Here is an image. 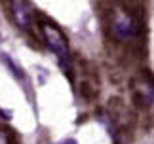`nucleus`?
I'll return each mask as SVG.
<instances>
[{"label":"nucleus","mask_w":154,"mask_h":144,"mask_svg":"<svg viewBox=\"0 0 154 144\" xmlns=\"http://www.w3.org/2000/svg\"><path fill=\"white\" fill-rule=\"evenodd\" d=\"M59 144H76L74 139H67V140H63V142H59Z\"/></svg>","instance_id":"obj_6"},{"label":"nucleus","mask_w":154,"mask_h":144,"mask_svg":"<svg viewBox=\"0 0 154 144\" xmlns=\"http://www.w3.org/2000/svg\"><path fill=\"white\" fill-rule=\"evenodd\" d=\"M6 6H8L10 15L14 19V23L17 25V28L29 31L32 27L34 14H32V6L29 2H25V0H14V2H8Z\"/></svg>","instance_id":"obj_2"},{"label":"nucleus","mask_w":154,"mask_h":144,"mask_svg":"<svg viewBox=\"0 0 154 144\" xmlns=\"http://www.w3.org/2000/svg\"><path fill=\"white\" fill-rule=\"evenodd\" d=\"M112 32H114L116 38L120 40H129L137 34V27H135L133 19L128 14H116L114 21H112Z\"/></svg>","instance_id":"obj_3"},{"label":"nucleus","mask_w":154,"mask_h":144,"mask_svg":"<svg viewBox=\"0 0 154 144\" xmlns=\"http://www.w3.org/2000/svg\"><path fill=\"white\" fill-rule=\"evenodd\" d=\"M36 21H38V27H40V32H42L44 40H46V46L55 53L59 57L61 64L65 63L69 68V61H70V53H69V44H67V38L63 36V32L59 31V27L55 25L53 21L46 19L42 14H36Z\"/></svg>","instance_id":"obj_1"},{"label":"nucleus","mask_w":154,"mask_h":144,"mask_svg":"<svg viewBox=\"0 0 154 144\" xmlns=\"http://www.w3.org/2000/svg\"><path fill=\"white\" fill-rule=\"evenodd\" d=\"M2 57H4V63L8 64L11 70H14V76H15V78H19V80H25V74H23V70H21V68H17V67H15V63L11 61L8 55H2Z\"/></svg>","instance_id":"obj_4"},{"label":"nucleus","mask_w":154,"mask_h":144,"mask_svg":"<svg viewBox=\"0 0 154 144\" xmlns=\"http://www.w3.org/2000/svg\"><path fill=\"white\" fill-rule=\"evenodd\" d=\"M0 144H17V140H15V136L6 135L4 131H0Z\"/></svg>","instance_id":"obj_5"}]
</instances>
